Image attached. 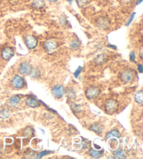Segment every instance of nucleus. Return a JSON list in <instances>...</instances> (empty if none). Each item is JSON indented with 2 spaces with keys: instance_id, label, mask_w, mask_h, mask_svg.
<instances>
[{
  "instance_id": "13",
  "label": "nucleus",
  "mask_w": 143,
  "mask_h": 159,
  "mask_svg": "<svg viewBox=\"0 0 143 159\" xmlns=\"http://www.w3.org/2000/svg\"><path fill=\"white\" fill-rule=\"evenodd\" d=\"M46 3L44 0H32V6L36 9H41L45 7Z\"/></svg>"
},
{
  "instance_id": "2",
  "label": "nucleus",
  "mask_w": 143,
  "mask_h": 159,
  "mask_svg": "<svg viewBox=\"0 0 143 159\" xmlns=\"http://www.w3.org/2000/svg\"><path fill=\"white\" fill-rule=\"evenodd\" d=\"M119 104L116 100H108L105 102V111L108 114H113L117 111Z\"/></svg>"
},
{
  "instance_id": "16",
  "label": "nucleus",
  "mask_w": 143,
  "mask_h": 159,
  "mask_svg": "<svg viewBox=\"0 0 143 159\" xmlns=\"http://www.w3.org/2000/svg\"><path fill=\"white\" fill-rule=\"evenodd\" d=\"M28 75H30L31 78L36 79L40 78V75H41V73H40V71L39 69H38V68H32L30 74H29Z\"/></svg>"
},
{
  "instance_id": "23",
  "label": "nucleus",
  "mask_w": 143,
  "mask_h": 159,
  "mask_svg": "<svg viewBox=\"0 0 143 159\" xmlns=\"http://www.w3.org/2000/svg\"><path fill=\"white\" fill-rule=\"evenodd\" d=\"M79 7H84L88 4L90 0H75Z\"/></svg>"
},
{
  "instance_id": "12",
  "label": "nucleus",
  "mask_w": 143,
  "mask_h": 159,
  "mask_svg": "<svg viewBox=\"0 0 143 159\" xmlns=\"http://www.w3.org/2000/svg\"><path fill=\"white\" fill-rule=\"evenodd\" d=\"M90 129L96 134H101L103 132V126L100 123H94L90 125Z\"/></svg>"
},
{
  "instance_id": "33",
  "label": "nucleus",
  "mask_w": 143,
  "mask_h": 159,
  "mask_svg": "<svg viewBox=\"0 0 143 159\" xmlns=\"http://www.w3.org/2000/svg\"><path fill=\"white\" fill-rule=\"evenodd\" d=\"M143 0H137L136 1V5H140L141 3L142 2Z\"/></svg>"
},
{
  "instance_id": "35",
  "label": "nucleus",
  "mask_w": 143,
  "mask_h": 159,
  "mask_svg": "<svg viewBox=\"0 0 143 159\" xmlns=\"http://www.w3.org/2000/svg\"><path fill=\"white\" fill-rule=\"evenodd\" d=\"M73 1H75V0H67V1H68L69 4H72Z\"/></svg>"
},
{
  "instance_id": "29",
  "label": "nucleus",
  "mask_w": 143,
  "mask_h": 159,
  "mask_svg": "<svg viewBox=\"0 0 143 159\" xmlns=\"http://www.w3.org/2000/svg\"><path fill=\"white\" fill-rule=\"evenodd\" d=\"M82 67H78V69H76V70H75V71L74 72V77H75V78H78V77H79V75L80 74V73H81V71H82Z\"/></svg>"
},
{
  "instance_id": "9",
  "label": "nucleus",
  "mask_w": 143,
  "mask_h": 159,
  "mask_svg": "<svg viewBox=\"0 0 143 159\" xmlns=\"http://www.w3.org/2000/svg\"><path fill=\"white\" fill-rule=\"evenodd\" d=\"M32 68V65L28 62H23L19 66L18 71L22 75H28Z\"/></svg>"
},
{
  "instance_id": "26",
  "label": "nucleus",
  "mask_w": 143,
  "mask_h": 159,
  "mask_svg": "<svg viewBox=\"0 0 143 159\" xmlns=\"http://www.w3.org/2000/svg\"><path fill=\"white\" fill-rule=\"evenodd\" d=\"M135 16H136V12H133L132 14L130 15V17H129V20H127V22L126 23V26H129L131 24V23L133 22V19L135 18Z\"/></svg>"
},
{
  "instance_id": "22",
  "label": "nucleus",
  "mask_w": 143,
  "mask_h": 159,
  "mask_svg": "<svg viewBox=\"0 0 143 159\" xmlns=\"http://www.w3.org/2000/svg\"><path fill=\"white\" fill-rule=\"evenodd\" d=\"M80 42L78 39H73L70 44V48L72 50H77L80 48Z\"/></svg>"
},
{
  "instance_id": "30",
  "label": "nucleus",
  "mask_w": 143,
  "mask_h": 159,
  "mask_svg": "<svg viewBox=\"0 0 143 159\" xmlns=\"http://www.w3.org/2000/svg\"><path fill=\"white\" fill-rule=\"evenodd\" d=\"M138 71L140 73H142V71H143V66L142 64H138Z\"/></svg>"
},
{
  "instance_id": "1",
  "label": "nucleus",
  "mask_w": 143,
  "mask_h": 159,
  "mask_svg": "<svg viewBox=\"0 0 143 159\" xmlns=\"http://www.w3.org/2000/svg\"><path fill=\"white\" fill-rule=\"evenodd\" d=\"M136 77V74L135 71L132 69H126L124 70L120 74L121 81L124 83H131L134 80Z\"/></svg>"
},
{
  "instance_id": "5",
  "label": "nucleus",
  "mask_w": 143,
  "mask_h": 159,
  "mask_svg": "<svg viewBox=\"0 0 143 159\" xmlns=\"http://www.w3.org/2000/svg\"><path fill=\"white\" fill-rule=\"evenodd\" d=\"M11 84L13 88L15 89H22L24 88L25 84V81L22 77L20 75H15L13 77L11 81Z\"/></svg>"
},
{
  "instance_id": "32",
  "label": "nucleus",
  "mask_w": 143,
  "mask_h": 159,
  "mask_svg": "<svg viewBox=\"0 0 143 159\" xmlns=\"http://www.w3.org/2000/svg\"><path fill=\"white\" fill-rule=\"evenodd\" d=\"M108 47L113 48V49H116V48H117V46L112 45V44H108Z\"/></svg>"
},
{
  "instance_id": "10",
  "label": "nucleus",
  "mask_w": 143,
  "mask_h": 159,
  "mask_svg": "<svg viewBox=\"0 0 143 159\" xmlns=\"http://www.w3.org/2000/svg\"><path fill=\"white\" fill-rule=\"evenodd\" d=\"M96 26L100 30H105L110 26V20L106 17H100L96 21Z\"/></svg>"
},
{
  "instance_id": "11",
  "label": "nucleus",
  "mask_w": 143,
  "mask_h": 159,
  "mask_svg": "<svg viewBox=\"0 0 143 159\" xmlns=\"http://www.w3.org/2000/svg\"><path fill=\"white\" fill-rule=\"evenodd\" d=\"M25 104H26V105L32 108H36L40 106L39 101L32 96H28L25 99Z\"/></svg>"
},
{
  "instance_id": "15",
  "label": "nucleus",
  "mask_w": 143,
  "mask_h": 159,
  "mask_svg": "<svg viewBox=\"0 0 143 159\" xmlns=\"http://www.w3.org/2000/svg\"><path fill=\"white\" fill-rule=\"evenodd\" d=\"M94 61L96 65H102L107 61V57L105 54H99L94 58Z\"/></svg>"
},
{
  "instance_id": "4",
  "label": "nucleus",
  "mask_w": 143,
  "mask_h": 159,
  "mask_svg": "<svg viewBox=\"0 0 143 159\" xmlns=\"http://www.w3.org/2000/svg\"><path fill=\"white\" fill-rule=\"evenodd\" d=\"M57 42L54 39H48L43 43V48L48 53H53L57 49Z\"/></svg>"
},
{
  "instance_id": "17",
  "label": "nucleus",
  "mask_w": 143,
  "mask_h": 159,
  "mask_svg": "<svg viewBox=\"0 0 143 159\" xmlns=\"http://www.w3.org/2000/svg\"><path fill=\"white\" fill-rule=\"evenodd\" d=\"M134 99L136 103L142 104L143 102V91L142 90L137 91L134 96Z\"/></svg>"
},
{
  "instance_id": "21",
  "label": "nucleus",
  "mask_w": 143,
  "mask_h": 159,
  "mask_svg": "<svg viewBox=\"0 0 143 159\" xmlns=\"http://www.w3.org/2000/svg\"><path fill=\"white\" fill-rule=\"evenodd\" d=\"M114 157L116 158H126L125 153L122 150H116L113 153Z\"/></svg>"
},
{
  "instance_id": "7",
  "label": "nucleus",
  "mask_w": 143,
  "mask_h": 159,
  "mask_svg": "<svg viewBox=\"0 0 143 159\" xmlns=\"http://www.w3.org/2000/svg\"><path fill=\"white\" fill-rule=\"evenodd\" d=\"M51 93L56 99H61L66 94V89L61 85H57L52 89Z\"/></svg>"
},
{
  "instance_id": "31",
  "label": "nucleus",
  "mask_w": 143,
  "mask_h": 159,
  "mask_svg": "<svg viewBox=\"0 0 143 159\" xmlns=\"http://www.w3.org/2000/svg\"><path fill=\"white\" fill-rule=\"evenodd\" d=\"M133 1V0H121V1H122L124 4H129Z\"/></svg>"
},
{
  "instance_id": "19",
  "label": "nucleus",
  "mask_w": 143,
  "mask_h": 159,
  "mask_svg": "<svg viewBox=\"0 0 143 159\" xmlns=\"http://www.w3.org/2000/svg\"><path fill=\"white\" fill-rule=\"evenodd\" d=\"M89 154H90V156L93 157V158H98L103 156V151H96L95 149H91L89 151Z\"/></svg>"
},
{
  "instance_id": "3",
  "label": "nucleus",
  "mask_w": 143,
  "mask_h": 159,
  "mask_svg": "<svg viewBox=\"0 0 143 159\" xmlns=\"http://www.w3.org/2000/svg\"><path fill=\"white\" fill-rule=\"evenodd\" d=\"M25 44L27 48H29L30 50L34 49L38 46V39L34 35H33V34H29V35L25 36Z\"/></svg>"
},
{
  "instance_id": "14",
  "label": "nucleus",
  "mask_w": 143,
  "mask_h": 159,
  "mask_svg": "<svg viewBox=\"0 0 143 159\" xmlns=\"http://www.w3.org/2000/svg\"><path fill=\"white\" fill-rule=\"evenodd\" d=\"M21 101V98L18 95L13 96L9 100V104L11 106H15L20 103Z\"/></svg>"
},
{
  "instance_id": "20",
  "label": "nucleus",
  "mask_w": 143,
  "mask_h": 159,
  "mask_svg": "<svg viewBox=\"0 0 143 159\" xmlns=\"http://www.w3.org/2000/svg\"><path fill=\"white\" fill-rule=\"evenodd\" d=\"M11 112L10 110L6 108H4L0 111V118L2 119H6L10 117Z\"/></svg>"
},
{
  "instance_id": "24",
  "label": "nucleus",
  "mask_w": 143,
  "mask_h": 159,
  "mask_svg": "<svg viewBox=\"0 0 143 159\" xmlns=\"http://www.w3.org/2000/svg\"><path fill=\"white\" fill-rule=\"evenodd\" d=\"M71 109L73 110V112H80V107L78 104L75 103H72L71 105Z\"/></svg>"
},
{
  "instance_id": "6",
  "label": "nucleus",
  "mask_w": 143,
  "mask_h": 159,
  "mask_svg": "<svg viewBox=\"0 0 143 159\" xmlns=\"http://www.w3.org/2000/svg\"><path fill=\"white\" fill-rule=\"evenodd\" d=\"M100 93V89L96 86H90L86 89L84 94H85L86 98L89 100H92L99 96Z\"/></svg>"
},
{
  "instance_id": "8",
  "label": "nucleus",
  "mask_w": 143,
  "mask_h": 159,
  "mask_svg": "<svg viewBox=\"0 0 143 159\" xmlns=\"http://www.w3.org/2000/svg\"><path fill=\"white\" fill-rule=\"evenodd\" d=\"M15 55V51L13 48L11 47V46H6V47L4 48L1 50V58L4 61H9L11 58L13 57Z\"/></svg>"
},
{
  "instance_id": "28",
  "label": "nucleus",
  "mask_w": 143,
  "mask_h": 159,
  "mask_svg": "<svg viewBox=\"0 0 143 159\" xmlns=\"http://www.w3.org/2000/svg\"><path fill=\"white\" fill-rule=\"evenodd\" d=\"M50 153H51V152H49V151H43V152H40L39 154L37 155V156H36V158H42V157L46 156V155L49 154Z\"/></svg>"
},
{
  "instance_id": "18",
  "label": "nucleus",
  "mask_w": 143,
  "mask_h": 159,
  "mask_svg": "<svg viewBox=\"0 0 143 159\" xmlns=\"http://www.w3.org/2000/svg\"><path fill=\"white\" fill-rule=\"evenodd\" d=\"M112 137L119 138V137H121V134H120V133H119V131H117V130H112L111 131L108 132V133H106L105 138L108 139Z\"/></svg>"
},
{
  "instance_id": "25",
  "label": "nucleus",
  "mask_w": 143,
  "mask_h": 159,
  "mask_svg": "<svg viewBox=\"0 0 143 159\" xmlns=\"http://www.w3.org/2000/svg\"><path fill=\"white\" fill-rule=\"evenodd\" d=\"M67 96H68V98L69 99L75 98V96H76V95H75V92L74 89L73 88L70 89V90H69L68 93H67Z\"/></svg>"
},
{
  "instance_id": "34",
  "label": "nucleus",
  "mask_w": 143,
  "mask_h": 159,
  "mask_svg": "<svg viewBox=\"0 0 143 159\" xmlns=\"http://www.w3.org/2000/svg\"><path fill=\"white\" fill-rule=\"evenodd\" d=\"M47 1H50V2H57L58 0H47Z\"/></svg>"
},
{
  "instance_id": "27",
  "label": "nucleus",
  "mask_w": 143,
  "mask_h": 159,
  "mask_svg": "<svg viewBox=\"0 0 143 159\" xmlns=\"http://www.w3.org/2000/svg\"><path fill=\"white\" fill-rule=\"evenodd\" d=\"M129 60L131 63H136V55L134 51H131L129 55Z\"/></svg>"
}]
</instances>
